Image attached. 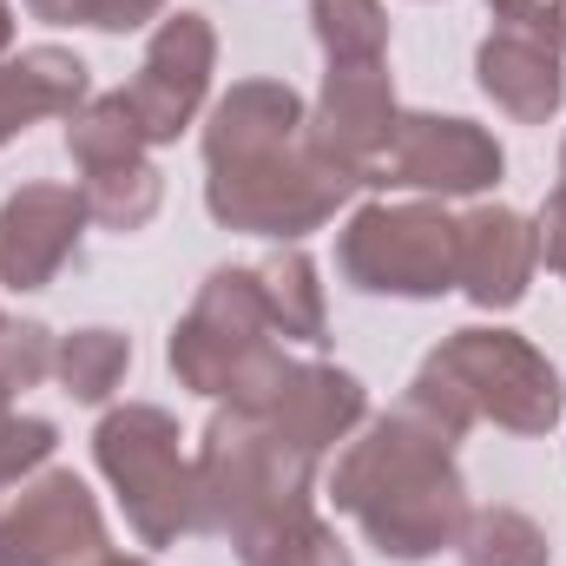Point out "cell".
Instances as JSON below:
<instances>
[{"mask_svg":"<svg viewBox=\"0 0 566 566\" xmlns=\"http://www.w3.org/2000/svg\"><path fill=\"white\" fill-rule=\"evenodd\" d=\"M211 66H218V33H211V20L191 13V7L165 13L158 33L145 40L139 73L119 86L126 106H133V119H139L145 145H171L191 119H198V106H205V93H211Z\"/></svg>","mask_w":566,"mask_h":566,"instance_id":"8","label":"cell"},{"mask_svg":"<svg viewBox=\"0 0 566 566\" xmlns=\"http://www.w3.org/2000/svg\"><path fill=\"white\" fill-rule=\"evenodd\" d=\"M560 46L547 40L541 20H521V27H494L474 53V80L481 93L514 119V126H547L566 99V73H560Z\"/></svg>","mask_w":566,"mask_h":566,"instance_id":"13","label":"cell"},{"mask_svg":"<svg viewBox=\"0 0 566 566\" xmlns=\"http://www.w3.org/2000/svg\"><path fill=\"white\" fill-rule=\"evenodd\" d=\"M93 566H151V560H126V554H99Z\"/></svg>","mask_w":566,"mask_h":566,"instance_id":"33","label":"cell"},{"mask_svg":"<svg viewBox=\"0 0 566 566\" xmlns=\"http://www.w3.org/2000/svg\"><path fill=\"white\" fill-rule=\"evenodd\" d=\"M86 106V60L66 46H27L0 60V145L40 119H73Z\"/></svg>","mask_w":566,"mask_h":566,"instance_id":"17","label":"cell"},{"mask_svg":"<svg viewBox=\"0 0 566 566\" xmlns=\"http://www.w3.org/2000/svg\"><path fill=\"white\" fill-rule=\"evenodd\" d=\"M310 27L329 66H382L389 53V13L382 0H310Z\"/></svg>","mask_w":566,"mask_h":566,"instance_id":"21","label":"cell"},{"mask_svg":"<svg viewBox=\"0 0 566 566\" xmlns=\"http://www.w3.org/2000/svg\"><path fill=\"white\" fill-rule=\"evenodd\" d=\"M560 185H566V151H560Z\"/></svg>","mask_w":566,"mask_h":566,"instance_id":"34","label":"cell"},{"mask_svg":"<svg viewBox=\"0 0 566 566\" xmlns=\"http://www.w3.org/2000/svg\"><path fill=\"white\" fill-rule=\"evenodd\" d=\"M53 329L46 323H0V382L7 389H33L40 376H53Z\"/></svg>","mask_w":566,"mask_h":566,"instance_id":"26","label":"cell"},{"mask_svg":"<svg viewBox=\"0 0 566 566\" xmlns=\"http://www.w3.org/2000/svg\"><path fill=\"white\" fill-rule=\"evenodd\" d=\"M238 560L244 566H356L349 547L336 541V527H329L316 507L296 514V521H283V527H271V534L238 541Z\"/></svg>","mask_w":566,"mask_h":566,"instance_id":"24","label":"cell"},{"mask_svg":"<svg viewBox=\"0 0 566 566\" xmlns=\"http://www.w3.org/2000/svg\"><path fill=\"white\" fill-rule=\"evenodd\" d=\"M283 441H296L303 454H329L336 441H349L356 428L369 422V389L349 376V369H329V363H296L290 382H283L277 409L264 416Z\"/></svg>","mask_w":566,"mask_h":566,"instance_id":"15","label":"cell"},{"mask_svg":"<svg viewBox=\"0 0 566 566\" xmlns=\"http://www.w3.org/2000/svg\"><path fill=\"white\" fill-rule=\"evenodd\" d=\"M80 198H86V218L93 224H106V231H145L151 218H158V205H165V178H158V165H113V171H86V185H80Z\"/></svg>","mask_w":566,"mask_h":566,"instance_id":"23","label":"cell"},{"mask_svg":"<svg viewBox=\"0 0 566 566\" xmlns=\"http://www.w3.org/2000/svg\"><path fill=\"white\" fill-rule=\"evenodd\" d=\"M191 474H198V527L231 534V547L316 507L310 501L316 454H303L271 422L238 416V409H224L218 422L205 428Z\"/></svg>","mask_w":566,"mask_h":566,"instance_id":"3","label":"cell"},{"mask_svg":"<svg viewBox=\"0 0 566 566\" xmlns=\"http://www.w3.org/2000/svg\"><path fill=\"white\" fill-rule=\"evenodd\" d=\"M66 151L80 171H113V165H139L145 158V133L126 106V93H99L66 119Z\"/></svg>","mask_w":566,"mask_h":566,"instance_id":"20","label":"cell"},{"mask_svg":"<svg viewBox=\"0 0 566 566\" xmlns=\"http://www.w3.org/2000/svg\"><path fill=\"white\" fill-rule=\"evenodd\" d=\"M27 13L46 27H93V0H27Z\"/></svg>","mask_w":566,"mask_h":566,"instance_id":"29","label":"cell"},{"mask_svg":"<svg viewBox=\"0 0 566 566\" xmlns=\"http://www.w3.org/2000/svg\"><path fill=\"white\" fill-rule=\"evenodd\" d=\"M0 494H7V488H0Z\"/></svg>","mask_w":566,"mask_h":566,"instance_id":"35","label":"cell"},{"mask_svg":"<svg viewBox=\"0 0 566 566\" xmlns=\"http://www.w3.org/2000/svg\"><path fill=\"white\" fill-rule=\"evenodd\" d=\"M329 501L369 534V547L409 566L454 547L468 527V481L454 468V441L409 409L376 416L363 441L343 448Z\"/></svg>","mask_w":566,"mask_h":566,"instance_id":"1","label":"cell"},{"mask_svg":"<svg viewBox=\"0 0 566 566\" xmlns=\"http://www.w3.org/2000/svg\"><path fill=\"white\" fill-rule=\"evenodd\" d=\"M501 165L507 158H501L494 133H481L474 119L402 113L382 165L369 171V185H382V191H434V198H481V191H494Z\"/></svg>","mask_w":566,"mask_h":566,"instance_id":"9","label":"cell"},{"mask_svg":"<svg viewBox=\"0 0 566 566\" xmlns=\"http://www.w3.org/2000/svg\"><path fill=\"white\" fill-rule=\"evenodd\" d=\"M99 554H113L99 501L66 468L33 474L20 501L0 507V566H93Z\"/></svg>","mask_w":566,"mask_h":566,"instance_id":"10","label":"cell"},{"mask_svg":"<svg viewBox=\"0 0 566 566\" xmlns=\"http://www.w3.org/2000/svg\"><path fill=\"white\" fill-rule=\"evenodd\" d=\"M534 244H541V264L566 283V185L541 205V218H534Z\"/></svg>","mask_w":566,"mask_h":566,"instance_id":"27","label":"cell"},{"mask_svg":"<svg viewBox=\"0 0 566 566\" xmlns=\"http://www.w3.org/2000/svg\"><path fill=\"white\" fill-rule=\"evenodd\" d=\"M7 46H13V7L0 0V60H7Z\"/></svg>","mask_w":566,"mask_h":566,"instance_id":"32","label":"cell"},{"mask_svg":"<svg viewBox=\"0 0 566 566\" xmlns=\"http://www.w3.org/2000/svg\"><path fill=\"white\" fill-rule=\"evenodd\" d=\"M53 441H60V428L40 422V416H13V389L0 382V488H13L33 468H46Z\"/></svg>","mask_w":566,"mask_h":566,"instance_id":"25","label":"cell"},{"mask_svg":"<svg viewBox=\"0 0 566 566\" xmlns=\"http://www.w3.org/2000/svg\"><path fill=\"white\" fill-rule=\"evenodd\" d=\"M271 310H264V290L258 271H211L205 290L191 296L185 323L171 329V376L191 389V396H218L231 402L238 416H271L290 382V356L271 343Z\"/></svg>","mask_w":566,"mask_h":566,"instance_id":"2","label":"cell"},{"mask_svg":"<svg viewBox=\"0 0 566 566\" xmlns=\"http://www.w3.org/2000/svg\"><path fill=\"white\" fill-rule=\"evenodd\" d=\"M349 198H356V178L336 171L310 139L238 158V165H211L205 178V211L224 231H251V238H310Z\"/></svg>","mask_w":566,"mask_h":566,"instance_id":"4","label":"cell"},{"mask_svg":"<svg viewBox=\"0 0 566 566\" xmlns=\"http://www.w3.org/2000/svg\"><path fill=\"white\" fill-rule=\"evenodd\" d=\"M0 323H7V316H0Z\"/></svg>","mask_w":566,"mask_h":566,"instance_id":"36","label":"cell"},{"mask_svg":"<svg viewBox=\"0 0 566 566\" xmlns=\"http://www.w3.org/2000/svg\"><path fill=\"white\" fill-rule=\"evenodd\" d=\"M303 126H310V106L283 80H244L205 119V165H238V158H258V151H283V145L303 139Z\"/></svg>","mask_w":566,"mask_h":566,"instance_id":"16","label":"cell"},{"mask_svg":"<svg viewBox=\"0 0 566 566\" xmlns=\"http://www.w3.org/2000/svg\"><path fill=\"white\" fill-rule=\"evenodd\" d=\"M86 198L73 185H20L0 205V283L46 290L86 238Z\"/></svg>","mask_w":566,"mask_h":566,"instance_id":"12","label":"cell"},{"mask_svg":"<svg viewBox=\"0 0 566 566\" xmlns=\"http://www.w3.org/2000/svg\"><path fill=\"white\" fill-rule=\"evenodd\" d=\"M258 290H264V310H271V329L296 336V343H323L329 329V310H323V283L316 264L303 251H277L258 264Z\"/></svg>","mask_w":566,"mask_h":566,"instance_id":"18","label":"cell"},{"mask_svg":"<svg viewBox=\"0 0 566 566\" xmlns=\"http://www.w3.org/2000/svg\"><path fill=\"white\" fill-rule=\"evenodd\" d=\"M336 271L369 296H448L461 277V218L441 205H363L336 238Z\"/></svg>","mask_w":566,"mask_h":566,"instance_id":"6","label":"cell"},{"mask_svg":"<svg viewBox=\"0 0 566 566\" xmlns=\"http://www.w3.org/2000/svg\"><path fill=\"white\" fill-rule=\"evenodd\" d=\"M93 461L113 481L126 527L145 547H171L178 534L198 527V474L178 448V422L151 402H126L113 409L99 434H93Z\"/></svg>","mask_w":566,"mask_h":566,"instance_id":"5","label":"cell"},{"mask_svg":"<svg viewBox=\"0 0 566 566\" xmlns=\"http://www.w3.org/2000/svg\"><path fill=\"white\" fill-rule=\"evenodd\" d=\"M541 271V244L534 224L507 205H474L461 218V290L481 310H514L527 296V283Z\"/></svg>","mask_w":566,"mask_h":566,"instance_id":"14","label":"cell"},{"mask_svg":"<svg viewBox=\"0 0 566 566\" xmlns=\"http://www.w3.org/2000/svg\"><path fill=\"white\" fill-rule=\"evenodd\" d=\"M126 369H133V336H119V329H73V336H60V349H53L60 389H66L73 402H86V409H99V402L126 382Z\"/></svg>","mask_w":566,"mask_h":566,"instance_id":"19","label":"cell"},{"mask_svg":"<svg viewBox=\"0 0 566 566\" xmlns=\"http://www.w3.org/2000/svg\"><path fill=\"white\" fill-rule=\"evenodd\" d=\"M165 0H93V27L99 33H133L145 20H158Z\"/></svg>","mask_w":566,"mask_h":566,"instance_id":"28","label":"cell"},{"mask_svg":"<svg viewBox=\"0 0 566 566\" xmlns=\"http://www.w3.org/2000/svg\"><path fill=\"white\" fill-rule=\"evenodd\" d=\"M434 363L468 389L474 416L514 428V434H547L566 409L554 363L514 329H454L434 349Z\"/></svg>","mask_w":566,"mask_h":566,"instance_id":"7","label":"cell"},{"mask_svg":"<svg viewBox=\"0 0 566 566\" xmlns=\"http://www.w3.org/2000/svg\"><path fill=\"white\" fill-rule=\"evenodd\" d=\"M534 20L547 27V40H554V46H560V53H566V0H547V7L534 13Z\"/></svg>","mask_w":566,"mask_h":566,"instance_id":"31","label":"cell"},{"mask_svg":"<svg viewBox=\"0 0 566 566\" xmlns=\"http://www.w3.org/2000/svg\"><path fill=\"white\" fill-rule=\"evenodd\" d=\"M396 119L402 113H396V86H389L382 66H329L303 139L316 145L336 171L369 185V171L382 165V151L396 139Z\"/></svg>","mask_w":566,"mask_h":566,"instance_id":"11","label":"cell"},{"mask_svg":"<svg viewBox=\"0 0 566 566\" xmlns=\"http://www.w3.org/2000/svg\"><path fill=\"white\" fill-rule=\"evenodd\" d=\"M488 7H494V27H521L541 13V0H488Z\"/></svg>","mask_w":566,"mask_h":566,"instance_id":"30","label":"cell"},{"mask_svg":"<svg viewBox=\"0 0 566 566\" xmlns=\"http://www.w3.org/2000/svg\"><path fill=\"white\" fill-rule=\"evenodd\" d=\"M454 547H461V566H554L547 534L521 507H468V527Z\"/></svg>","mask_w":566,"mask_h":566,"instance_id":"22","label":"cell"}]
</instances>
